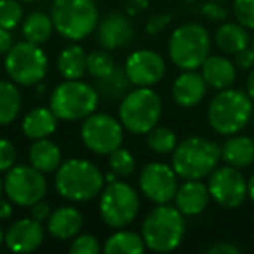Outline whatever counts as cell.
<instances>
[{"instance_id": "6da1fadb", "label": "cell", "mask_w": 254, "mask_h": 254, "mask_svg": "<svg viewBox=\"0 0 254 254\" xmlns=\"http://www.w3.org/2000/svg\"><path fill=\"white\" fill-rule=\"evenodd\" d=\"M54 185L58 193L66 200L89 202L105 188V176L91 160L70 159L58 167Z\"/></svg>"}, {"instance_id": "7a4b0ae2", "label": "cell", "mask_w": 254, "mask_h": 254, "mask_svg": "<svg viewBox=\"0 0 254 254\" xmlns=\"http://www.w3.org/2000/svg\"><path fill=\"white\" fill-rule=\"evenodd\" d=\"M221 146L204 136H190L173 152V169L181 180H204L218 167Z\"/></svg>"}, {"instance_id": "3957f363", "label": "cell", "mask_w": 254, "mask_h": 254, "mask_svg": "<svg viewBox=\"0 0 254 254\" xmlns=\"http://www.w3.org/2000/svg\"><path fill=\"white\" fill-rule=\"evenodd\" d=\"M253 99L239 89H223L211 99L207 108L209 126L221 136L239 134L253 119Z\"/></svg>"}, {"instance_id": "277c9868", "label": "cell", "mask_w": 254, "mask_h": 254, "mask_svg": "<svg viewBox=\"0 0 254 254\" xmlns=\"http://www.w3.org/2000/svg\"><path fill=\"white\" fill-rule=\"evenodd\" d=\"M185 214L169 204H157L143 221L141 237L146 249L153 253H171L185 237Z\"/></svg>"}, {"instance_id": "5b68a950", "label": "cell", "mask_w": 254, "mask_h": 254, "mask_svg": "<svg viewBox=\"0 0 254 254\" xmlns=\"http://www.w3.org/2000/svg\"><path fill=\"white\" fill-rule=\"evenodd\" d=\"M51 18L61 37L78 42L98 28L99 11L96 0H53Z\"/></svg>"}, {"instance_id": "8992f818", "label": "cell", "mask_w": 254, "mask_h": 254, "mask_svg": "<svg viewBox=\"0 0 254 254\" xmlns=\"http://www.w3.org/2000/svg\"><path fill=\"white\" fill-rule=\"evenodd\" d=\"M169 60L181 70H197L211 53V37L200 23H185L178 26L167 44Z\"/></svg>"}, {"instance_id": "52a82bcc", "label": "cell", "mask_w": 254, "mask_h": 254, "mask_svg": "<svg viewBox=\"0 0 254 254\" xmlns=\"http://www.w3.org/2000/svg\"><path fill=\"white\" fill-rule=\"evenodd\" d=\"M162 115V99L153 89L138 87L129 91L119 106V120L131 134H148Z\"/></svg>"}, {"instance_id": "ba28073f", "label": "cell", "mask_w": 254, "mask_h": 254, "mask_svg": "<svg viewBox=\"0 0 254 254\" xmlns=\"http://www.w3.org/2000/svg\"><path fill=\"white\" fill-rule=\"evenodd\" d=\"M99 94L94 85L82 80H64L51 96V110L60 120L75 122L96 112Z\"/></svg>"}, {"instance_id": "9c48e42d", "label": "cell", "mask_w": 254, "mask_h": 254, "mask_svg": "<svg viewBox=\"0 0 254 254\" xmlns=\"http://www.w3.org/2000/svg\"><path fill=\"white\" fill-rule=\"evenodd\" d=\"M4 68L7 77L18 85H39L49 70L47 54L40 46L28 40L18 42L9 49L4 60Z\"/></svg>"}, {"instance_id": "30bf717a", "label": "cell", "mask_w": 254, "mask_h": 254, "mask_svg": "<svg viewBox=\"0 0 254 254\" xmlns=\"http://www.w3.org/2000/svg\"><path fill=\"white\" fill-rule=\"evenodd\" d=\"M99 195V214L110 228H126L136 219L139 211V198L138 191L131 185L112 181L103 188Z\"/></svg>"}, {"instance_id": "8fae6325", "label": "cell", "mask_w": 254, "mask_h": 254, "mask_svg": "<svg viewBox=\"0 0 254 254\" xmlns=\"http://www.w3.org/2000/svg\"><path fill=\"white\" fill-rule=\"evenodd\" d=\"M4 193L14 205L19 207H32L39 200H42L47 193V181L42 171L26 166H12L5 173Z\"/></svg>"}, {"instance_id": "7c38bea8", "label": "cell", "mask_w": 254, "mask_h": 254, "mask_svg": "<svg viewBox=\"0 0 254 254\" xmlns=\"http://www.w3.org/2000/svg\"><path fill=\"white\" fill-rule=\"evenodd\" d=\"M84 145L98 155H110L124 141V126L108 113H91L80 129Z\"/></svg>"}, {"instance_id": "4fadbf2b", "label": "cell", "mask_w": 254, "mask_h": 254, "mask_svg": "<svg viewBox=\"0 0 254 254\" xmlns=\"http://www.w3.org/2000/svg\"><path fill=\"white\" fill-rule=\"evenodd\" d=\"M207 188L212 200L226 209L239 207L247 198V180L240 169L228 164L216 167L209 174Z\"/></svg>"}, {"instance_id": "5bb4252c", "label": "cell", "mask_w": 254, "mask_h": 254, "mask_svg": "<svg viewBox=\"0 0 254 254\" xmlns=\"http://www.w3.org/2000/svg\"><path fill=\"white\" fill-rule=\"evenodd\" d=\"M178 174L173 166L164 162H148L139 173V190L155 204H169L178 191Z\"/></svg>"}, {"instance_id": "9a60e30c", "label": "cell", "mask_w": 254, "mask_h": 254, "mask_svg": "<svg viewBox=\"0 0 254 254\" xmlns=\"http://www.w3.org/2000/svg\"><path fill=\"white\" fill-rule=\"evenodd\" d=\"M124 70L132 85L152 87L166 75V61L159 53L150 49H138L127 56Z\"/></svg>"}, {"instance_id": "2e32d148", "label": "cell", "mask_w": 254, "mask_h": 254, "mask_svg": "<svg viewBox=\"0 0 254 254\" xmlns=\"http://www.w3.org/2000/svg\"><path fill=\"white\" fill-rule=\"evenodd\" d=\"M134 37L131 19L124 12H110L98 23V40L106 51L126 47Z\"/></svg>"}, {"instance_id": "e0dca14e", "label": "cell", "mask_w": 254, "mask_h": 254, "mask_svg": "<svg viewBox=\"0 0 254 254\" xmlns=\"http://www.w3.org/2000/svg\"><path fill=\"white\" fill-rule=\"evenodd\" d=\"M44 242V226L35 218L14 221L5 232V246L14 253H32Z\"/></svg>"}, {"instance_id": "ac0fdd59", "label": "cell", "mask_w": 254, "mask_h": 254, "mask_svg": "<svg viewBox=\"0 0 254 254\" xmlns=\"http://www.w3.org/2000/svg\"><path fill=\"white\" fill-rule=\"evenodd\" d=\"M209 200H211L209 188L200 180H185V183L178 187L174 195V204L185 216L202 214Z\"/></svg>"}, {"instance_id": "d6986e66", "label": "cell", "mask_w": 254, "mask_h": 254, "mask_svg": "<svg viewBox=\"0 0 254 254\" xmlns=\"http://www.w3.org/2000/svg\"><path fill=\"white\" fill-rule=\"evenodd\" d=\"M207 87L209 85L202 73H197L195 70H185V73H181L174 80L173 98L176 105L183 108H193L205 98Z\"/></svg>"}, {"instance_id": "ffe728a7", "label": "cell", "mask_w": 254, "mask_h": 254, "mask_svg": "<svg viewBox=\"0 0 254 254\" xmlns=\"http://www.w3.org/2000/svg\"><path fill=\"white\" fill-rule=\"evenodd\" d=\"M84 226L82 212L73 205L58 207L47 218V232L58 240H70L80 233Z\"/></svg>"}, {"instance_id": "44dd1931", "label": "cell", "mask_w": 254, "mask_h": 254, "mask_svg": "<svg viewBox=\"0 0 254 254\" xmlns=\"http://www.w3.org/2000/svg\"><path fill=\"white\" fill-rule=\"evenodd\" d=\"M202 77L209 87L216 91H223L235 84L237 68L232 60L225 56H209L202 64Z\"/></svg>"}, {"instance_id": "7402d4cb", "label": "cell", "mask_w": 254, "mask_h": 254, "mask_svg": "<svg viewBox=\"0 0 254 254\" xmlns=\"http://www.w3.org/2000/svg\"><path fill=\"white\" fill-rule=\"evenodd\" d=\"M58 117L54 115V112L46 106H37V108L30 110L25 115L21 124L23 134L30 139H42L49 138L51 134H54V131L58 129Z\"/></svg>"}, {"instance_id": "603a6c76", "label": "cell", "mask_w": 254, "mask_h": 254, "mask_svg": "<svg viewBox=\"0 0 254 254\" xmlns=\"http://www.w3.org/2000/svg\"><path fill=\"white\" fill-rule=\"evenodd\" d=\"M221 160L237 169H246L254 164V139L251 136L233 134L223 143Z\"/></svg>"}, {"instance_id": "cb8c5ba5", "label": "cell", "mask_w": 254, "mask_h": 254, "mask_svg": "<svg viewBox=\"0 0 254 254\" xmlns=\"http://www.w3.org/2000/svg\"><path fill=\"white\" fill-rule=\"evenodd\" d=\"M214 42L219 51L228 56H235L237 53L249 47L251 37L246 26L240 23H223L214 33Z\"/></svg>"}, {"instance_id": "d4e9b609", "label": "cell", "mask_w": 254, "mask_h": 254, "mask_svg": "<svg viewBox=\"0 0 254 254\" xmlns=\"http://www.w3.org/2000/svg\"><path fill=\"white\" fill-rule=\"evenodd\" d=\"M30 164L42 171L44 174H51L61 166V150L54 141L47 138L35 139L28 150Z\"/></svg>"}, {"instance_id": "484cf974", "label": "cell", "mask_w": 254, "mask_h": 254, "mask_svg": "<svg viewBox=\"0 0 254 254\" xmlns=\"http://www.w3.org/2000/svg\"><path fill=\"white\" fill-rule=\"evenodd\" d=\"M58 71L64 80H80L87 71V54L77 44L64 47L58 58Z\"/></svg>"}, {"instance_id": "4316f807", "label": "cell", "mask_w": 254, "mask_h": 254, "mask_svg": "<svg viewBox=\"0 0 254 254\" xmlns=\"http://www.w3.org/2000/svg\"><path fill=\"white\" fill-rule=\"evenodd\" d=\"M145 249L146 246L141 235L124 228L117 230L113 235H110L103 246L105 254H143Z\"/></svg>"}, {"instance_id": "83f0119b", "label": "cell", "mask_w": 254, "mask_h": 254, "mask_svg": "<svg viewBox=\"0 0 254 254\" xmlns=\"http://www.w3.org/2000/svg\"><path fill=\"white\" fill-rule=\"evenodd\" d=\"M16 85L12 80H0V126L14 122L21 112L23 96Z\"/></svg>"}, {"instance_id": "f1b7e54d", "label": "cell", "mask_w": 254, "mask_h": 254, "mask_svg": "<svg viewBox=\"0 0 254 254\" xmlns=\"http://www.w3.org/2000/svg\"><path fill=\"white\" fill-rule=\"evenodd\" d=\"M21 30L25 40L40 46V44L47 42L51 39V35L54 32V23L49 14H46L42 11H35L25 19Z\"/></svg>"}, {"instance_id": "f546056e", "label": "cell", "mask_w": 254, "mask_h": 254, "mask_svg": "<svg viewBox=\"0 0 254 254\" xmlns=\"http://www.w3.org/2000/svg\"><path fill=\"white\" fill-rule=\"evenodd\" d=\"M129 78L124 68L115 66L108 75L101 78H96V91L105 99H122L129 89Z\"/></svg>"}, {"instance_id": "4dcf8cb0", "label": "cell", "mask_w": 254, "mask_h": 254, "mask_svg": "<svg viewBox=\"0 0 254 254\" xmlns=\"http://www.w3.org/2000/svg\"><path fill=\"white\" fill-rule=\"evenodd\" d=\"M146 145L152 152L159 153V155H166V153L174 152L178 145V136L171 127L155 126L146 136Z\"/></svg>"}, {"instance_id": "1f68e13d", "label": "cell", "mask_w": 254, "mask_h": 254, "mask_svg": "<svg viewBox=\"0 0 254 254\" xmlns=\"http://www.w3.org/2000/svg\"><path fill=\"white\" fill-rule=\"evenodd\" d=\"M108 167L112 169L113 174H117L119 178H127L131 176L136 169V160L129 150L126 148H117L110 153L108 159Z\"/></svg>"}, {"instance_id": "d6a6232c", "label": "cell", "mask_w": 254, "mask_h": 254, "mask_svg": "<svg viewBox=\"0 0 254 254\" xmlns=\"http://www.w3.org/2000/svg\"><path fill=\"white\" fill-rule=\"evenodd\" d=\"M25 18L21 0H0V28L14 30Z\"/></svg>"}, {"instance_id": "836d02e7", "label": "cell", "mask_w": 254, "mask_h": 254, "mask_svg": "<svg viewBox=\"0 0 254 254\" xmlns=\"http://www.w3.org/2000/svg\"><path fill=\"white\" fill-rule=\"evenodd\" d=\"M115 61L110 56L108 51H92L87 54V73L94 78H101L108 75L115 68Z\"/></svg>"}, {"instance_id": "e575fe53", "label": "cell", "mask_w": 254, "mask_h": 254, "mask_svg": "<svg viewBox=\"0 0 254 254\" xmlns=\"http://www.w3.org/2000/svg\"><path fill=\"white\" fill-rule=\"evenodd\" d=\"M233 16L237 23L254 30V0H235L233 2Z\"/></svg>"}, {"instance_id": "d590c367", "label": "cell", "mask_w": 254, "mask_h": 254, "mask_svg": "<svg viewBox=\"0 0 254 254\" xmlns=\"http://www.w3.org/2000/svg\"><path fill=\"white\" fill-rule=\"evenodd\" d=\"M99 251H103V247L99 246L98 239L94 235H89V233L77 235L70 246L71 254H98Z\"/></svg>"}, {"instance_id": "8d00e7d4", "label": "cell", "mask_w": 254, "mask_h": 254, "mask_svg": "<svg viewBox=\"0 0 254 254\" xmlns=\"http://www.w3.org/2000/svg\"><path fill=\"white\" fill-rule=\"evenodd\" d=\"M18 152L12 141L5 138H0V173H7L12 166H16Z\"/></svg>"}, {"instance_id": "74e56055", "label": "cell", "mask_w": 254, "mask_h": 254, "mask_svg": "<svg viewBox=\"0 0 254 254\" xmlns=\"http://www.w3.org/2000/svg\"><path fill=\"white\" fill-rule=\"evenodd\" d=\"M171 21H173V16L169 12H159V14H153L152 18H148L145 30L148 35H157V33L164 32L171 25Z\"/></svg>"}, {"instance_id": "f35d334b", "label": "cell", "mask_w": 254, "mask_h": 254, "mask_svg": "<svg viewBox=\"0 0 254 254\" xmlns=\"http://www.w3.org/2000/svg\"><path fill=\"white\" fill-rule=\"evenodd\" d=\"M200 12L209 21H225L228 18V11L223 5H219V2H214V0H209V2L202 4Z\"/></svg>"}, {"instance_id": "ab89813d", "label": "cell", "mask_w": 254, "mask_h": 254, "mask_svg": "<svg viewBox=\"0 0 254 254\" xmlns=\"http://www.w3.org/2000/svg\"><path fill=\"white\" fill-rule=\"evenodd\" d=\"M235 66L240 70H253L254 68V49L246 47L244 51L235 54Z\"/></svg>"}, {"instance_id": "60d3db41", "label": "cell", "mask_w": 254, "mask_h": 254, "mask_svg": "<svg viewBox=\"0 0 254 254\" xmlns=\"http://www.w3.org/2000/svg\"><path fill=\"white\" fill-rule=\"evenodd\" d=\"M150 0H124V9L127 16H138L148 9Z\"/></svg>"}, {"instance_id": "b9f144b4", "label": "cell", "mask_w": 254, "mask_h": 254, "mask_svg": "<svg viewBox=\"0 0 254 254\" xmlns=\"http://www.w3.org/2000/svg\"><path fill=\"white\" fill-rule=\"evenodd\" d=\"M32 218H35L37 221H40L42 223L44 219H47L51 216V205L47 204V202H44V200H39L37 204H33L32 207Z\"/></svg>"}, {"instance_id": "7bdbcfd3", "label": "cell", "mask_w": 254, "mask_h": 254, "mask_svg": "<svg viewBox=\"0 0 254 254\" xmlns=\"http://www.w3.org/2000/svg\"><path fill=\"white\" fill-rule=\"evenodd\" d=\"M209 254H240V249L230 242H218L207 249Z\"/></svg>"}, {"instance_id": "ee69618b", "label": "cell", "mask_w": 254, "mask_h": 254, "mask_svg": "<svg viewBox=\"0 0 254 254\" xmlns=\"http://www.w3.org/2000/svg\"><path fill=\"white\" fill-rule=\"evenodd\" d=\"M12 46H14V44H12L11 30L0 28V54H7Z\"/></svg>"}, {"instance_id": "f6af8a7d", "label": "cell", "mask_w": 254, "mask_h": 254, "mask_svg": "<svg viewBox=\"0 0 254 254\" xmlns=\"http://www.w3.org/2000/svg\"><path fill=\"white\" fill-rule=\"evenodd\" d=\"M12 216V202L9 198H0V219H9Z\"/></svg>"}, {"instance_id": "bcb514c9", "label": "cell", "mask_w": 254, "mask_h": 254, "mask_svg": "<svg viewBox=\"0 0 254 254\" xmlns=\"http://www.w3.org/2000/svg\"><path fill=\"white\" fill-rule=\"evenodd\" d=\"M246 92L251 99L254 101V68L251 70L249 77H247V82H246Z\"/></svg>"}, {"instance_id": "7dc6e473", "label": "cell", "mask_w": 254, "mask_h": 254, "mask_svg": "<svg viewBox=\"0 0 254 254\" xmlns=\"http://www.w3.org/2000/svg\"><path fill=\"white\" fill-rule=\"evenodd\" d=\"M247 197H249L254 204V174L247 180Z\"/></svg>"}, {"instance_id": "c3c4849f", "label": "cell", "mask_w": 254, "mask_h": 254, "mask_svg": "<svg viewBox=\"0 0 254 254\" xmlns=\"http://www.w3.org/2000/svg\"><path fill=\"white\" fill-rule=\"evenodd\" d=\"M2 244H5V232L0 228V246H2Z\"/></svg>"}, {"instance_id": "681fc988", "label": "cell", "mask_w": 254, "mask_h": 254, "mask_svg": "<svg viewBox=\"0 0 254 254\" xmlns=\"http://www.w3.org/2000/svg\"><path fill=\"white\" fill-rule=\"evenodd\" d=\"M2 193H4V180L0 178V198H2Z\"/></svg>"}, {"instance_id": "f907efd6", "label": "cell", "mask_w": 254, "mask_h": 254, "mask_svg": "<svg viewBox=\"0 0 254 254\" xmlns=\"http://www.w3.org/2000/svg\"><path fill=\"white\" fill-rule=\"evenodd\" d=\"M21 2H35V0H21Z\"/></svg>"}, {"instance_id": "816d5d0a", "label": "cell", "mask_w": 254, "mask_h": 254, "mask_svg": "<svg viewBox=\"0 0 254 254\" xmlns=\"http://www.w3.org/2000/svg\"><path fill=\"white\" fill-rule=\"evenodd\" d=\"M214 2H225V0H214Z\"/></svg>"}, {"instance_id": "f5cc1de1", "label": "cell", "mask_w": 254, "mask_h": 254, "mask_svg": "<svg viewBox=\"0 0 254 254\" xmlns=\"http://www.w3.org/2000/svg\"><path fill=\"white\" fill-rule=\"evenodd\" d=\"M253 124H254V113H253Z\"/></svg>"}, {"instance_id": "db71d44e", "label": "cell", "mask_w": 254, "mask_h": 254, "mask_svg": "<svg viewBox=\"0 0 254 254\" xmlns=\"http://www.w3.org/2000/svg\"><path fill=\"white\" fill-rule=\"evenodd\" d=\"M253 49H254V40H253Z\"/></svg>"}, {"instance_id": "11a10c76", "label": "cell", "mask_w": 254, "mask_h": 254, "mask_svg": "<svg viewBox=\"0 0 254 254\" xmlns=\"http://www.w3.org/2000/svg\"><path fill=\"white\" fill-rule=\"evenodd\" d=\"M96 2H98V0H96Z\"/></svg>"}]
</instances>
